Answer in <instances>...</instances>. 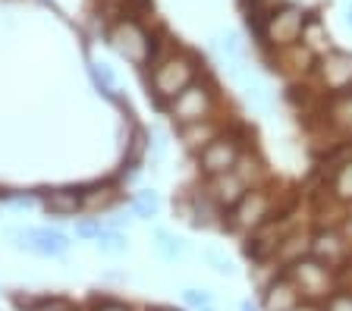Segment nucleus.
Instances as JSON below:
<instances>
[{
  "mask_svg": "<svg viewBox=\"0 0 352 311\" xmlns=\"http://www.w3.org/2000/svg\"><path fill=\"white\" fill-rule=\"evenodd\" d=\"M179 135H183V145L186 148H205L211 139H217L220 129L214 126V123H208V119H198V123H186L183 129H179Z\"/></svg>",
  "mask_w": 352,
  "mask_h": 311,
  "instance_id": "16",
  "label": "nucleus"
},
{
  "mask_svg": "<svg viewBox=\"0 0 352 311\" xmlns=\"http://www.w3.org/2000/svg\"><path fill=\"white\" fill-rule=\"evenodd\" d=\"M271 195L264 189H249L233 207H230V230H258L271 220Z\"/></svg>",
  "mask_w": 352,
  "mask_h": 311,
  "instance_id": "6",
  "label": "nucleus"
},
{
  "mask_svg": "<svg viewBox=\"0 0 352 311\" xmlns=\"http://www.w3.org/2000/svg\"><path fill=\"white\" fill-rule=\"evenodd\" d=\"M299 45H305L308 51L315 54V57H321L324 51H330V35H327V25H324V19L318 13H308L305 16V25H302V38Z\"/></svg>",
  "mask_w": 352,
  "mask_h": 311,
  "instance_id": "14",
  "label": "nucleus"
},
{
  "mask_svg": "<svg viewBox=\"0 0 352 311\" xmlns=\"http://www.w3.org/2000/svg\"><path fill=\"white\" fill-rule=\"evenodd\" d=\"M236 163H239V141L230 135H217L198 151V167L205 176H220V173L233 170Z\"/></svg>",
  "mask_w": 352,
  "mask_h": 311,
  "instance_id": "9",
  "label": "nucleus"
},
{
  "mask_svg": "<svg viewBox=\"0 0 352 311\" xmlns=\"http://www.w3.org/2000/svg\"><path fill=\"white\" fill-rule=\"evenodd\" d=\"M205 261L214 267V270H217L220 277H233V261L223 258L220 252H205Z\"/></svg>",
  "mask_w": 352,
  "mask_h": 311,
  "instance_id": "23",
  "label": "nucleus"
},
{
  "mask_svg": "<svg viewBox=\"0 0 352 311\" xmlns=\"http://www.w3.org/2000/svg\"><path fill=\"white\" fill-rule=\"evenodd\" d=\"M151 91L157 101H173L183 89H189L198 76V60L186 51H173L170 57L151 63Z\"/></svg>",
  "mask_w": 352,
  "mask_h": 311,
  "instance_id": "1",
  "label": "nucleus"
},
{
  "mask_svg": "<svg viewBox=\"0 0 352 311\" xmlns=\"http://www.w3.org/2000/svg\"><path fill=\"white\" fill-rule=\"evenodd\" d=\"M41 205H44V211L54 217H69V214H76L85 201H82V195L76 192V189H54V192L41 195Z\"/></svg>",
  "mask_w": 352,
  "mask_h": 311,
  "instance_id": "13",
  "label": "nucleus"
},
{
  "mask_svg": "<svg viewBox=\"0 0 352 311\" xmlns=\"http://www.w3.org/2000/svg\"><path fill=\"white\" fill-rule=\"evenodd\" d=\"M88 73H91V82H95L104 95H113L117 82H113V73H110L107 63H98V60H91V63H88Z\"/></svg>",
  "mask_w": 352,
  "mask_h": 311,
  "instance_id": "21",
  "label": "nucleus"
},
{
  "mask_svg": "<svg viewBox=\"0 0 352 311\" xmlns=\"http://www.w3.org/2000/svg\"><path fill=\"white\" fill-rule=\"evenodd\" d=\"M7 239L13 249L32 255H44V258H60L69 249V236L51 227H32V230H7Z\"/></svg>",
  "mask_w": 352,
  "mask_h": 311,
  "instance_id": "5",
  "label": "nucleus"
},
{
  "mask_svg": "<svg viewBox=\"0 0 352 311\" xmlns=\"http://www.w3.org/2000/svg\"><path fill=\"white\" fill-rule=\"evenodd\" d=\"M245 192H249L245 179L236 173V167L227 173H220V176H211V189H208V195H211V201L217 207H233Z\"/></svg>",
  "mask_w": 352,
  "mask_h": 311,
  "instance_id": "12",
  "label": "nucleus"
},
{
  "mask_svg": "<svg viewBox=\"0 0 352 311\" xmlns=\"http://www.w3.org/2000/svg\"><path fill=\"white\" fill-rule=\"evenodd\" d=\"M154 311H176V308H154Z\"/></svg>",
  "mask_w": 352,
  "mask_h": 311,
  "instance_id": "31",
  "label": "nucleus"
},
{
  "mask_svg": "<svg viewBox=\"0 0 352 311\" xmlns=\"http://www.w3.org/2000/svg\"><path fill=\"white\" fill-rule=\"evenodd\" d=\"M311 255L321 258L324 264H343L349 258V242L340 230H321L315 239H311Z\"/></svg>",
  "mask_w": 352,
  "mask_h": 311,
  "instance_id": "11",
  "label": "nucleus"
},
{
  "mask_svg": "<svg viewBox=\"0 0 352 311\" xmlns=\"http://www.w3.org/2000/svg\"><path fill=\"white\" fill-rule=\"evenodd\" d=\"M315 69H318V79L327 91H346L352 89V51H324L321 57L315 60Z\"/></svg>",
  "mask_w": 352,
  "mask_h": 311,
  "instance_id": "8",
  "label": "nucleus"
},
{
  "mask_svg": "<svg viewBox=\"0 0 352 311\" xmlns=\"http://www.w3.org/2000/svg\"><path fill=\"white\" fill-rule=\"evenodd\" d=\"M63 311H76V308H63Z\"/></svg>",
  "mask_w": 352,
  "mask_h": 311,
  "instance_id": "32",
  "label": "nucleus"
},
{
  "mask_svg": "<svg viewBox=\"0 0 352 311\" xmlns=\"http://www.w3.org/2000/svg\"><path fill=\"white\" fill-rule=\"evenodd\" d=\"M95 245H98V252L120 255V252H126V236L117 230H101V236L95 239Z\"/></svg>",
  "mask_w": 352,
  "mask_h": 311,
  "instance_id": "22",
  "label": "nucleus"
},
{
  "mask_svg": "<svg viewBox=\"0 0 352 311\" xmlns=\"http://www.w3.org/2000/svg\"><path fill=\"white\" fill-rule=\"evenodd\" d=\"M95 311H129V308L120 302H101V305H95Z\"/></svg>",
  "mask_w": 352,
  "mask_h": 311,
  "instance_id": "27",
  "label": "nucleus"
},
{
  "mask_svg": "<svg viewBox=\"0 0 352 311\" xmlns=\"http://www.w3.org/2000/svg\"><path fill=\"white\" fill-rule=\"evenodd\" d=\"M239 311H258V305H252V302H242V305H239Z\"/></svg>",
  "mask_w": 352,
  "mask_h": 311,
  "instance_id": "29",
  "label": "nucleus"
},
{
  "mask_svg": "<svg viewBox=\"0 0 352 311\" xmlns=\"http://www.w3.org/2000/svg\"><path fill=\"white\" fill-rule=\"evenodd\" d=\"M101 223H95V220H85V223H79V227H76V236H82V239H98L101 236Z\"/></svg>",
  "mask_w": 352,
  "mask_h": 311,
  "instance_id": "26",
  "label": "nucleus"
},
{
  "mask_svg": "<svg viewBox=\"0 0 352 311\" xmlns=\"http://www.w3.org/2000/svg\"><path fill=\"white\" fill-rule=\"evenodd\" d=\"M101 3H120V0H101Z\"/></svg>",
  "mask_w": 352,
  "mask_h": 311,
  "instance_id": "30",
  "label": "nucleus"
},
{
  "mask_svg": "<svg viewBox=\"0 0 352 311\" xmlns=\"http://www.w3.org/2000/svg\"><path fill=\"white\" fill-rule=\"evenodd\" d=\"M107 45L126 60L132 67H145L151 63V51H154V38L148 35V29L135 19V16H126L107 29Z\"/></svg>",
  "mask_w": 352,
  "mask_h": 311,
  "instance_id": "3",
  "label": "nucleus"
},
{
  "mask_svg": "<svg viewBox=\"0 0 352 311\" xmlns=\"http://www.w3.org/2000/svg\"><path fill=\"white\" fill-rule=\"evenodd\" d=\"M302 292L289 274H280L271 286L264 289V311H299Z\"/></svg>",
  "mask_w": 352,
  "mask_h": 311,
  "instance_id": "10",
  "label": "nucleus"
},
{
  "mask_svg": "<svg viewBox=\"0 0 352 311\" xmlns=\"http://www.w3.org/2000/svg\"><path fill=\"white\" fill-rule=\"evenodd\" d=\"M201 311H211V308H201Z\"/></svg>",
  "mask_w": 352,
  "mask_h": 311,
  "instance_id": "33",
  "label": "nucleus"
},
{
  "mask_svg": "<svg viewBox=\"0 0 352 311\" xmlns=\"http://www.w3.org/2000/svg\"><path fill=\"white\" fill-rule=\"evenodd\" d=\"M183 299H186V305H192V308H198V311L211 305V292H205V289H186Z\"/></svg>",
  "mask_w": 352,
  "mask_h": 311,
  "instance_id": "24",
  "label": "nucleus"
},
{
  "mask_svg": "<svg viewBox=\"0 0 352 311\" xmlns=\"http://www.w3.org/2000/svg\"><path fill=\"white\" fill-rule=\"evenodd\" d=\"M154 239H157V252L164 255V258L167 261H176V258H183L186 255V242L179 236H170V233H164V230H157L154 233Z\"/></svg>",
  "mask_w": 352,
  "mask_h": 311,
  "instance_id": "20",
  "label": "nucleus"
},
{
  "mask_svg": "<svg viewBox=\"0 0 352 311\" xmlns=\"http://www.w3.org/2000/svg\"><path fill=\"white\" fill-rule=\"evenodd\" d=\"M330 189H333V195H337L340 201H352V161H343L337 167Z\"/></svg>",
  "mask_w": 352,
  "mask_h": 311,
  "instance_id": "19",
  "label": "nucleus"
},
{
  "mask_svg": "<svg viewBox=\"0 0 352 311\" xmlns=\"http://www.w3.org/2000/svg\"><path fill=\"white\" fill-rule=\"evenodd\" d=\"M157 211H161V198H157V192H151V189L135 192V198H132V214L142 217V220H148V217H154Z\"/></svg>",
  "mask_w": 352,
  "mask_h": 311,
  "instance_id": "18",
  "label": "nucleus"
},
{
  "mask_svg": "<svg viewBox=\"0 0 352 311\" xmlns=\"http://www.w3.org/2000/svg\"><path fill=\"white\" fill-rule=\"evenodd\" d=\"M327 311H352V296L349 292H333L327 299Z\"/></svg>",
  "mask_w": 352,
  "mask_h": 311,
  "instance_id": "25",
  "label": "nucleus"
},
{
  "mask_svg": "<svg viewBox=\"0 0 352 311\" xmlns=\"http://www.w3.org/2000/svg\"><path fill=\"white\" fill-rule=\"evenodd\" d=\"M214 47L223 54V60H227V63H239V60H249V47H245V41H242V35H239L236 29L220 32V35L214 38Z\"/></svg>",
  "mask_w": 352,
  "mask_h": 311,
  "instance_id": "15",
  "label": "nucleus"
},
{
  "mask_svg": "<svg viewBox=\"0 0 352 311\" xmlns=\"http://www.w3.org/2000/svg\"><path fill=\"white\" fill-rule=\"evenodd\" d=\"M10 205L13 207H32L35 205V198H29V195H25V198H10Z\"/></svg>",
  "mask_w": 352,
  "mask_h": 311,
  "instance_id": "28",
  "label": "nucleus"
},
{
  "mask_svg": "<svg viewBox=\"0 0 352 311\" xmlns=\"http://www.w3.org/2000/svg\"><path fill=\"white\" fill-rule=\"evenodd\" d=\"M330 123L340 129V133H352V91H337L330 97Z\"/></svg>",
  "mask_w": 352,
  "mask_h": 311,
  "instance_id": "17",
  "label": "nucleus"
},
{
  "mask_svg": "<svg viewBox=\"0 0 352 311\" xmlns=\"http://www.w3.org/2000/svg\"><path fill=\"white\" fill-rule=\"evenodd\" d=\"M305 16H308V10L299 7V3H277V7L267 10L258 38H261L267 47H274V51H286V47L299 45Z\"/></svg>",
  "mask_w": 352,
  "mask_h": 311,
  "instance_id": "2",
  "label": "nucleus"
},
{
  "mask_svg": "<svg viewBox=\"0 0 352 311\" xmlns=\"http://www.w3.org/2000/svg\"><path fill=\"white\" fill-rule=\"evenodd\" d=\"M289 277L296 280L302 299H311V302H321V299L333 296V267L324 264L321 258H299L289 264Z\"/></svg>",
  "mask_w": 352,
  "mask_h": 311,
  "instance_id": "4",
  "label": "nucleus"
},
{
  "mask_svg": "<svg viewBox=\"0 0 352 311\" xmlns=\"http://www.w3.org/2000/svg\"><path fill=\"white\" fill-rule=\"evenodd\" d=\"M211 107H214L211 89H208L205 82H198V79L170 101V113H173V119L179 123V126H186V123H198V119H208Z\"/></svg>",
  "mask_w": 352,
  "mask_h": 311,
  "instance_id": "7",
  "label": "nucleus"
}]
</instances>
